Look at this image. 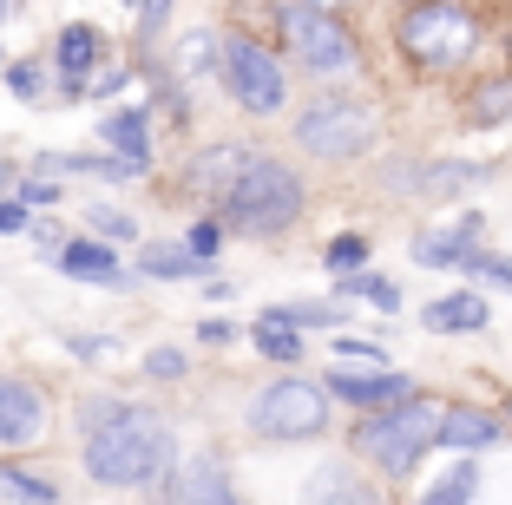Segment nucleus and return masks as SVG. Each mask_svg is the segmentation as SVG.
Segmentation results:
<instances>
[{
    "label": "nucleus",
    "instance_id": "obj_1",
    "mask_svg": "<svg viewBox=\"0 0 512 505\" xmlns=\"http://www.w3.org/2000/svg\"><path fill=\"white\" fill-rule=\"evenodd\" d=\"M86 473L99 486H158L171 473V427L151 407H112L86 440Z\"/></svg>",
    "mask_w": 512,
    "mask_h": 505
},
{
    "label": "nucleus",
    "instance_id": "obj_2",
    "mask_svg": "<svg viewBox=\"0 0 512 505\" xmlns=\"http://www.w3.org/2000/svg\"><path fill=\"white\" fill-rule=\"evenodd\" d=\"M440 414H447L440 401L407 394V401H394V407H375V420H362L355 446H362L381 473H414V466L427 460V446L440 440Z\"/></svg>",
    "mask_w": 512,
    "mask_h": 505
},
{
    "label": "nucleus",
    "instance_id": "obj_3",
    "mask_svg": "<svg viewBox=\"0 0 512 505\" xmlns=\"http://www.w3.org/2000/svg\"><path fill=\"white\" fill-rule=\"evenodd\" d=\"M224 210L250 237H276V230H289V223L302 217V184H296V171L276 164V158H243V171L224 191Z\"/></svg>",
    "mask_w": 512,
    "mask_h": 505
},
{
    "label": "nucleus",
    "instance_id": "obj_4",
    "mask_svg": "<svg viewBox=\"0 0 512 505\" xmlns=\"http://www.w3.org/2000/svg\"><path fill=\"white\" fill-rule=\"evenodd\" d=\"M401 53L414 66H427V73H453V66H467L480 53V20L460 0H421L401 20Z\"/></svg>",
    "mask_w": 512,
    "mask_h": 505
},
{
    "label": "nucleus",
    "instance_id": "obj_5",
    "mask_svg": "<svg viewBox=\"0 0 512 505\" xmlns=\"http://www.w3.org/2000/svg\"><path fill=\"white\" fill-rule=\"evenodd\" d=\"M329 427V387L316 381H270L250 407V433L263 440H309Z\"/></svg>",
    "mask_w": 512,
    "mask_h": 505
},
{
    "label": "nucleus",
    "instance_id": "obj_6",
    "mask_svg": "<svg viewBox=\"0 0 512 505\" xmlns=\"http://www.w3.org/2000/svg\"><path fill=\"white\" fill-rule=\"evenodd\" d=\"M217 60H224V86H230V99H237L243 112H256V119L283 112V66H276L256 40L230 33V40L217 46Z\"/></svg>",
    "mask_w": 512,
    "mask_h": 505
},
{
    "label": "nucleus",
    "instance_id": "obj_7",
    "mask_svg": "<svg viewBox=\"0 0 512 505\" xmlns=\"http://www.w3.org/2000/svg\"><path fill=\"white\" fill-rule=\"evenodd\" d=\"M283 40L296 46V60L309 66V73H348V66H355V33H348L329 7L296 0L283 14Z\"/></svg>",
    "mask_w": 512,
    "mask_h": 505
},
{
    "label": "nucleus",
    "instance_id": "obj_8",
    "mask_svg": "<svg viewBox=\"0 0 512 505\" xmlns=\"http://www.w3.org/2000/svg\"><path fill=\"white\" fill-rule=\"evenodd\" d=\"M368 138H375V112L355 99H322L296 119V145L316 158H355Z\"/></svg>",
    "mask_w": 512,
    "mask_h": 505
},
{
    "label": "nucleus",
    "instance_id": "obj_9",
    "mask_svg": "<svg viewBox=\"0 0 512 505\" xmlns=\"http://www.w3.org/2000/svg\"><path fill=\"white\" fill-rule=\"evenodd\" d=\"M46 433V394L20 374H0V446H33Z\"/></svg>",
    "mask_w": 512,
    "mask_h": 505
},
{
    "label": "nucleus",
    "instance_id": "obj_10",
    "mask_svg": "<svg viewBox=\"0 0 512 505\" xmlns=\"http://www.w3.org/2000/svg\"><path fill=\"white\" fill-rule=\"evenodd\" d=\"M165 499H178V505H230L237 499V486H230V473H224V460H191V466H171L165 473Z\"/></svg>",
    "mask_w": 512,
    "mask_h": 505
},
{
    "label": "nucleus",
    "instance_id": "obj_11",
    "mask_svg": "<svg viewBox=\"0 0 512 505\" xmlns=\"http://www.w3.org/2000/svg\"><path fill=\"white\" fill-rule=\"evenodd\" d=\"M329 394H342V401H355V407H368V414H375V407H394V401H407V394H414V381H407V374H388V368H342L329 381Z\"/></svg>",
    "mask_w": 512,
    "mask_h": 505
},
{
    "label": "nucleus",
    "instance_id": "obj_12",
    "mask_svg": "<svg viewBox=\"0 0 512 505\" xmlns=\"http://www.w3.org/2000/svg\"><path fill=\"white\" fill-rule=\"evenodd\" d=\"M473 237H480V217H460L453 230H427V237H414V263L427 269H460L473 250Z\"/></svg>",
    "mask_w": 512,
    "mask_h": 505
},
{
    "label": "nucleus",
    "instance_id": "obj_13",
    "mask_svg": "<svg viewBox=\"0 0 512 505\" xmlns=\"http://www.w3.org/2000/svg\"><path fill=\"white\" fill-rule=\"evenodd\" d=\"M440 440L460 446V453H480V446L506 440V427H499L493 414H480V407H447V414H440Z\"/></svg>",
    "mask_w": 512,
    "mask_h": 505
},
{
    "label": "nucleus",
    "instance_id": "obj_14",
    "mask_svg": "<svg viewBox=\"0 0 512 505\" xmlns=\"http://www.w3.org/2000/svg\"><path fill=\"white\" fill-rule=\"evenodd\" d=\"M53 263H60L66 276H79V283H119V256H112L106 243H60Z\"/></svg>",
    "mask_w": 512,
    "mask_h": 505
},
{
    "label": "nucleus",
    "instance_id": "obj_15",
    "mask_svg": "<svg viewBox=\"0 0 512 505\" xmlns=\"http://www.w3.org/2000/svg\"><path fill=\"white\" fill-rule=\"evenodd\" d=\"M99 46H106V40H99L92 27H66L60 33V86L73 92V99L86 92V66L99 60Z\"/></svg>",
    "mask_w": 512,
    "mask_h": 505
},
{
    "label": "nucleus",
    "instance_id": "obj_16",
    "mask_svg": "<svg viewBox=\"0 0 512 505\" xmlns=\"http://www.w3.org/2000/svg\"><path fill=\"white\" fill-rule=\"evenodd\" d=\"M421 322L434 328V335H460V328H486V302L473 296V289H467V296H440L434 309L421 315Z\"/></svg>",
    "mask_w": 512,
    "mask_h": 505
},
{
    "label": "nucleus",
    "instance_id": "obj_17",
    "mask_svg": "<svg viewBox=\"0 0 512 505\" xmlns=\"http://www.w3.org/2000/svg\"><path fill=\"white\" fill-rule=\"evenodd\" d=\"M486 178V164H427V171H394V184H414V191H467Z\"/></svg>",
    "mask_w": 512,
    "mask_h": 505
},
{
    "label": "nucleus",
    "instance_id": "obj_18",
    "mask_svg": "<svg viewBox=\"0 0 512 505\" xmlns=\"http://www.w3.org/2000/svg\"><path fill=\"white\" fill-rule=\"evenodd\" d=\"M138 263H145V276H165V283H184V276H204V256L191 250V243H151L145 256H138Z\"/></svg>",
    "mask_w": 512,
    "mask_h": 505
},
{
    "label": "nucleus",
    "instance_id": "obj_19",
    "mask_svg": "<svg viewBox=\"0 0 512 505\" xmlns=\"http://www.w3.org/2000/svg\"><path fill=\"white\" fill-rule=\"evenodd\" d=\"M99 138H106L112 151H125V158H138V164L151 158V138H145V119H138V112H112V119L99 125Z\"/></svg>",
    "mask_w": 512,
    "mask_h": 505
},
{
    "label": "nucleus",
    "instance_id": "obj_20",
    "mask_svg": "<svg viewBox=\"0 0 512 505\" xmlns=\"http://www.w3.org/2000/svg\"><path fill=\"white\" fill-rule=\"evenodd\" d=\"M243 158H250L243 145H217V151H204V158H197V171H191V178L204 184V191H230V178L243 171Z\"/></svg>",
    "mask_w": 512,
    "mask_h": 505
},
{
    "label": "nucleus",
    "instance_id": "obj_21",
    "mask_svg": "<svg viewBox=\"0 0 512 505\" xmlns=\"http://www.w3.org/2000/svg\"><path fill=\"white\" fill-rule=\"evenodd\" d=\"M512 119V79H486L467 105V125H506Z\"/></svg>",
    "mask_w": 512,
    "mask_h": 505
},
{
    "label": "nucleus",
    "instance_id": "obj_22",
    "mask_svg": "<svg viewBox=\"0 0 512 505\" xmlns=\"http://www.w3.org/2000/svg\"><path fill=\"white\" fill-rule=\"evenodd\" d=\"M250 342H256V355H270V361H296V355H302L296 328H289V322H276V315H256Z\"/></svg>",
    "mask_w": 512,
    "mask_h": 505
},
{
    "label": "nucleus",
    "instance_id": "obj_23",
    "mask_svg": "<svg viewBox=\"0 0 512 505\" xmlns=\"http://www.w3.org/2000/svg\"><path fill=\"white\" fill-rule=\"evenodd\" d=\"M263 315H276V322H289V328H342V309H329V302H283V309H263Z\"/></svg>",
    "mask_w": 512,
    "mask_h": 505
},
{
    "label": "nucleus",
    "instance_id": "obj_24",
    "mask_svg": "<svg viewBox=\"0 0 512 505\" xmlns=\"http://www.w3.org/2000/svg\"><path fill=\"white\" fill-rule=\"evenodd\" d=\"M0 492H7V499H60L53 479H33V473H20V466H0Z\"/></svg>",
    "mask_w": 512,
    "mask_h": 505
},
{
    "label": "nucleus",
    "instance_id": "obj_25",
    "mask_svg": "<svg viewBox=\"0 0 512 505\" xmlns=\"http://www.w3.org/2000/svg\"><path fill=\"white\" fill-rule=\"evenodd\" d=\"M473 492H480V473H473V466H453L440 486H427V499H434V505H453V499H473Z\"/></svg>",
    "mask_w": 512,
    "mask_h": 505
},
{
    "label": "nucleus",
    "instance_id": "obj_26",
    "mask_svg": "<svg viewBox=\"0 0 512 505\" xmlns=\"http://www.w3.org/2000/svg\"><path fill=\"white\" fill-rule=\"evenodd\" d=\"M348 296H368L375 309H401V289H394L388 276H362V269L348 276Z\"/></svg>",
    "mask_w": 512,
    "mask_h": 505
},
{
    "label": "nucleus",
    "instance_id": "obj_27",
    "mask_svg": "<svg viewBox=\"0 0 512 505\" xmlns=\"http://www.w3.org/2000/svg\"><path fill=\"white\" fill-rule=\"evenodd\" d=\"M322 263H329L335 276H355V269L368 263V243H362V237H335V243H329V256H322Z\"/></svg>",
    "mask_w": 512,
    "mask_h": 505
},
{
    "label": "nucleus",
    "instance_id": "obj_28",
    "mask_svg": "<svg viewBox=\"0 0 512 505\" xmlns=\"http://www.w3.org/2000/svg\"><path fill=\"white\" fill-rule=\"evenodd\" d=\"M86 223L99 230V237H132V217H119V210H99V204H92Z\"/></svg>",
    "mask_w": 512,
    "mask_h": 505
},
{
    "label": "nucleus",
    "instance_id": "obj_29",
    "mask_svg": "<svg viewBox=\"0 0 512 505\" xmlns=\"http://www.w3.org/2000/svg\"><path fill=\"white\" fill-rule=\"evenodd\" d=\"M217 46H224V40H211V33H191V40H184V66H191V73H197V66H211Z\"/></svg>",
    "mask_w": 512,
    "mask_h": 505
},
{
    "label": "nucleus",
    "instance_id": "obj_30",
    "mask_svg": "<svg viewBox=\"0 0 512 505\" xmlns=\"http://www.w3.org/2000/svg\"><path fill=\"white\" fill-rule=\"evenodd\" d=\"M145 368L158 374V381H178V374H184V355H178V348H151V361H145Z\"/></svg>",
    "mask_w": 512,
    "mask_h": 505
},
{
    "label": "nucleus",
    "instance_id": "obj_31",
    "mask_svg": "<svg viewBox=\"0 0 512 505\" xmlns=\"http://www.w3.org/2000/svg\"><path fill=\"white\" fill-rule=\"evenodd\" d=\"M335 348H342V361H362V368H381V361H388V355H381L375 342H348V335H342Z\"/></svg>",
    "mask_w": 512,
    "mask_h": 505
},
{
    "label": "nucleus",
    "instance_id": "obj_32",
    "mask_svg": "<svg viewBox=\"0 0 512 505\" xmlns=\"http://www.w3.org/2000/svg\"><path fill=\"white\" fill-rule=\"evenodd\" d=\"M7 86H14V99H40V66H14Z\"/></svg>",
    "mask_w": 512,
    "mask_h": 505
},
{
    "label": "nucleus",
    "instance_id": "obj_33",
    "mask_svg": "<svg viewBox=\"0 0 512 505\" xmlns=\"http://www.w3.org/2000/svg\"><path fill=\"white\" fill-rule=\"evenodd\" d=\"M132 7H138V27H145V33H158L165 14H171V0H132Z\"/></svg>",
    "mask_w": 512,
    "mask_h": 505
},
{
    "label": "nucleus",
    "instance_id": "obj_34",
    "mask_svg": "<svg viewBox=\"0 0 512 505\" xmlns=\"http://www.w3.org/2000/svg\"><path fill=\"white\" fill-rule=\"evenodd\" d=\"M20 204H27V210H46V204H60V191L33 178V184H20Z\"/></svg>",
    "mask_w": 512,
    "mask_h": 505
},
{
    "label": "nucleus",
    "instance_id": "obj_35",
    "mask_svg": "<svg viewBox=\"0 0 512 505\" xmlns=\"http://www.w3.org/2000/svg\"><path fill=\"white\" fill-rule=\"evenodd\" d=\"M191 250L211 263V256H217V223H197V230H191Z\"/></svg>",
    "mask_w": 512,
    "mask_h": 505
},
{
    "label": "nucleus",
    "instance_id": "obj_36",
    "mask_svg": "<svg viewBox=\"0 0 512 505\" xmlns=\"http://www.w3.org/2000/svg\"><path fill=\"white\" fill-rule=\"evenodd\" d=\"M14 230H27V204H0V237H14Z\"/></svg>",
    "mask_w": 512,
    "mask_h": 505
},
{
    "label": "nucleus",
    "instance_id": "obj_37",
    "mask_svg": "<svg viewBox=\"0 0 512 505\" xmlns=\"http://www.w3.org/2000/svg\"><path fill=\"white\" fill-rule=\"evenodd\" d=\"M66 348H73V355H112L106 335H99V342H92V335H66Z\"/></svg>",
    "mask_w": 512,
    "mask_h": 505
},
{
    "label": "nucleus",
    "instance_id": "obj_38",
    "mask_svg": "<svg viewBox=\"0 0 512 505\" xmlns=\"http://www.w3.org/2000/svg\"><path fill=\"white\" fill-rule=\"evenodd\" d=\"M309 7H342V0H309Z\"/></svg>",
    "mask_w": 512,
    "mask_h": 505
},
{
    "label": "nucleus",
    "instance_id": "obj_39",
    "mask_svg": "<svg viewBox=\"0 0 512 505\" xmlns=\"http://www.w3.org/2000/svg\"><path fill=\"white\" fill-rule=\"evenodd\" d=\"M0 184H7V171H0Z\"/></svg>",
    "mask_w": 512,
    "mask_h": 505
}]
</instances>
